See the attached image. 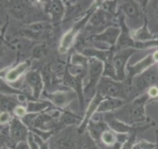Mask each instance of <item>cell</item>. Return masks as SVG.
Instances as JSON below:
<instances>
[{
	"label": "cell",
	"mask_w": 158,
	"mask_h": 149,
	"mask_svg": "<svg viewBox=\"0 0 158 149\" xmlns=\"http://www.w3.org/2000/svg\"><path fill=\"white\" fill-rule=\"evenodd\" d=\"M152 58H153V62L155 63H158V49L155 50L152 53Z\"/></svg>",
	"instance_id": "obj_27"
},
{
	"label": "cell",
	"mask_w": 158,
	"mask_h": 149,
	"mask_svg": "<svg viewBox=\"0 0 158 149\" xmlns=\"http://www.w3.org/2000/svg\"><path fill=\"white\" fill-rule=\"evenodd\" d=\"M107 16H108L107 12H105L102 8H97L89 16L87 27L91 26L93 28H100V30L102 32L106 29V28H104V26L107 23Z\"/></svg>",
	"instance_id": "obj_15"
},
{
	"label": "cell",
	"mask_w": 158,
	"mask_h": 149,
	"mask_svg": "<svg viewBox=\"0 0 158 149\" xmlns=\"http://www.w3.org/2000/svg\"><path fill=\"white\" fill-rule=\"evenodd\" d=\"M150 5H151V7H152L153 15H155L156 20L158 21V1H153V2H151Z\"/></svg>",
	"instance_id": "obj_25"
},
{
	"label": "cell",
	"mask_w": 158,
	"mask_h": 149,
	"mask_svg": "<svg viewBox=\"0 0 158 149\" xmlns=\"http://www.w3.org/2000/svg\"><path fill=\"white\" fill-rule=\"evenodd\" d=\"M15 149H30V147L28 142L25 141V142H19V143L15 144Z\"/></svg>",
	"instance_id": "obj_26"
},
{
	"label": "cell",
	"mask_w": 158,
	"mask_h": 149,
	"mask_svg": "<svg viewBox=\"0 0 158 149\" xmlns=\"http://www.w3.org/2000/svg\"><path fill=\"white\" fill-rule=\"evenodd\" d=\"M45 12L49 13L54 21H60L65 18L66 8L64 7V2L62 1H49L44 2Z\"/></svg>",
	"instance_id": "obj_13"
},
{
	"label": "cell",
	"mask_w": 158,
	"mask_h": 149,
	"mask_svg": "<svg viewBox=\"0 0 158 149\" xmlns=\"http://www.w3.org/2000/svg\"><path fill=\"white\" fill-rule=\"evenodd\" d=\"M121 10L124 13V15L128 18L129 20H133L134 23H139L142 22V19H139L141 16V11L138 7L137 2L134 1H124L121 4Z\"/></svg>",
	"instance_id": "obj_14"
},
{
	"label": "cell",
	"mask_w": 158,
	"mask_h": 149,
	"mask_svg": "<svg viewBox=\"0 0 158 149\" xmlns=\"http://www.w3.org/2000/svg\"><path fill=\"white\" fill-rule=\"evenodd\" d=\"M105 63L95 58H89L87 72L83 80V93L84 98L92 99L97 93V87L100 79L104 77Z\"/></svg>",
	"instance_id": "obj_1"
},
{
	"label": "cell",
	"mask_w": 158,
	"mask_h": 149,
	"mask_svg": "<svg viewBox=\"0 0 158 149\" xmlns=\"http://www.w3.org/2000/svg\"><path fill=\"white\" fill-rule=\"evenodd\" d=\"M29 68V62H21L13 68H7V69L2 70V79L10 85L14 84L22 78V76H26Z\"/></svg>",
	"instance_id": "obj_8"
},
{
	"label": "cell",
	"mask_w": 158,
	"mask_h": 149,
	"mask_svg": "<svg viewBox=\"0 0 158 149\" xmlns=\"http://www.w3.org/2000/svg\"><path fill=\"white\" fill-rule=\"evenodd\" d=\"M97 93L102 98H121L124 97V86L122 82H118L109 77H102L97 87Z\"/></svg>",
	"instance_id": "obj_3"
},
{
	"label": "cell",
	"mask_w": 158,
	"mask_h": 149,
	"mask_svg": "<svg viewBox=\"0 0 158 149\" xmlns=\"http://www.w3.org/2000/svg\"><path fill=\"white\" fill-rule=\"evenodd\" d=\"M134 138L135 136H131L130 135V138H129V140L126 142V143L122 144V147H121V149H133V146H134Z\"/></svg>",
	"instance_id": "obj_24"
},
{
	"label": "cell",
	"mask_w": 158,
	"mask_h": 149,
	"mask_svg": "<svg viewBox=\"0 0 158 149\" xmlns=\"http://www.w3.org/2000/svg\"><path fill=\"white\" fill-rule=\"evenodd\" d=\"M134 48L118 50L112 57V65L115 71V76L118 82H123L127 78V66L130 57L134 55Z\"/></svg>",
	"instance_id": "obj_4"
},
{
	"label": "cell",
	"mask_w": 158,
	"mask_h": 149,
	"mask_svg": "<svg viewBox=\"0 0 158 149\" xmlns=\"http://www.w3.org/2000/svg\"><path fill=\"white\" fill-rule=\"evenodd\" d=\"M124 106V99L121 98H104L100 101L98 109H97V113L99 114H106V113H110L113 111H118V109H122Z\"/></svg>",
	"instance_id": "obj_12"
},
{
	"label": "cell",
	"mask_w": 158,
	"mask_h": 149,
	"mask_svg": "<svg viewBox=\"0 0 158 149\" xmlns=\"http://www.w3.org/2000/svg\"><path fill=\"white\" fill-rule=\"evenodd\" d=\"M130 35L133 37V40L135 42H148V41L155 40V35L152 33H150L149 28L147 27V25L139 27L138 29L131 30L130 32Z\"/></svg>",
	"instance_id": "obj_16"
},
{
	"label": "cell",
	"mask_w": 158,
	"mask_h": 149,
	"mask_svg": "<svg viewBox=\"0 0 158 149\" xmlns=\"http://www.w3.org/2000/svg\"><path fill=\"white\" fill-rule=\"evenodd\" d=\"M13 114H14L15 118L18 119H23L26 115L28 114V109L26 107V105H18L14 109H13Z\"/></svg>",
	"instance_id": "obj_21"
},
{
	"label": "cell",
	"mask_w": 158,
	"mask_h": 149,
	"mask_svg": "<svg viewBox=\"0 0 158 149\" xmlns=\"http://www.w3.org/2000/svg\"><path fill=\"white\" fill-rule=\"evenodd\" d=\"M157 78V72L152 69V66L148 69L147 71H144L142 74L135 76L131 79V86L136 92H142L144 90H148L150 86H152L153 83L156 82Z\"/></svg>",
	"instance_id": "obj_7"
},
{
	"label": "cell",
	"mask_w": 158,
	"mask_h": 149,
	"mask_svg": "<svg viewBox=\"0 0 158 149\" xmlns=\"http://www.w3.org/2000/svg\"><path fill=\"white\" fill-rule=\"evenodd\" d=\"M89 58H87L85 55L81 53H73L70 57V64L74 65V66H80V68H85L87 69Z\"/></svg>",
	"instance_id": "obj_19"
},
{
	"label": "cell",
	"mask_w": 158,
	"mask_h": 149,
	"mask_svg": "<svg viewBox=\"0 0 158 149\" xmlns=\"http://www.w3.org/2000/svg\"><path fill=\"white\" fill-rule=\"evenodd\" d=\"M104 121L105 124L107 125V127L116 134H131L134 130V127L131 125L120 120L118 118H116L115 115L110 114V113L104 114Z\"/></svg>",
	"instance_id": "obj_9"
},
{
	"label": "cell",
	"mask_w": 158,
	"mask_h": 149,
	"mask_svg": "<svg viewBox=\"0 0 158 149\" xmlns=\"http://www.w3.org/2000/svg\"><path fill=\"white\" fill-rule=\"evenodd\" d=\"M14 119L12 114H10L8 111H2L1 114H0V122H1V126H7L12 122V120Z\"/></svg>",
	"instance_id": "obj_22"
},
{
	"label": "cell",
	"mask_w": 158,
	"mask_h": 149,
	"mask_svg": "<svg viewBox=\"0 0 158 149\" xmlns=\"http://www.w3.org/2000/svg\"><path fill=\"white\" fill-rule=\"evenodd\" d=\"M50 105H52L49 100H31V101H27L26 107L28 109V113H35V114H40L43 113L47 109H49Z\"/></svg>",
	"instance_id": "obj_17"
},
{
	"label": "cell",
	"mask_w": 158,
	"mask_h": 149,
	"mask_svg": "<svg viewBox=\"0 0 158 149\" xmlns=\"http://www.w3.org/2000/svg\"><path fill=\"white\" fill-rule=\"evenodd\" d=\"M149 97L148 95H142L138 96L137 98H135L133 100V103L129 105L127 109L124 111V113L121 115V118L123 117L124 119L122 121L126 122V120H128L133 124H136V122H141V121H144L145 119V112H144V106L148 103ZM115 117H120V115L114 114Z\"/></svg>",
	"instance_id": "obj_2"
},
{
	"label": "cell",
	"mask_w": 158,
	"mask_h": 149,
	"mask_svg": "<svg viewBox=\"0 0 158 149\" xmlns=\"http://www.w3.org/2000/svg\"><path fill=\"white\" fill-rule=\"evenodd\" d=\"M25 84L29 87L31 95L34 98H39L42 95V91L44 87V82L42 76L37 71H28L25 76Z\"/></svg>",
	"instance_id": "obj_10"
},
{
	"label": "cell",
	"mask_w": 158,
	"mask_h": 149,
	"mask_svg": "<svg viewBox=\"0 0 158 149\" xmlns=\"http://www.w3.org/2000/svg\"><path fill=\"white\" fill-rule=\"evenodd\" d=\"M147 95H148V97L150 99H156V98H158V86H156V85L150 86L147 90Z\"/></svg>",
	"instance_id": "obj_23"
},
{
	"label": "cell",
	"mask_w": 158,
	"mask_h": 149,
	"mask_svg": "<svg viewBox=\"0 0 158 149\" xmlns=\"http://www.w3.org/2000/svg\"><path fill=\"white\" fill-rule=\"evenodd\" d=\"M89 18H87V19H78V20L76 21L73 27L70 28L68 32H65L64 34H63L62 39H60V42H59L58 48V51L60 54H66L72 48V45L76 43V41L78 39L81 28L85 27L86 22H89Z\"/></svg>",
	"instance_id": "obj_5"
},
{
	"label": "cell",
	"mask_w": 158,
	"mask_h": 149,
	"mask_svg": "<svg viewBox=\"0 0 158 149\" xmlns=\"http://www.w3.org/2000/svg\"><path fill=\"white\" fill-rule=\"evenodd\" d=\"M18 97H10V96H2V101H1V107H2V111H8L10 112V109H13L18 106Z\"/></svg>",
	"instance_id": "obj_20"
},
{
	"label": "cell",
	"mask_w": 158,
	"mask_h": 149,
	"mask_svg": "<svg viewBox=\"0 0 158 149\" xmlns=\"http://www.w3.org/2000/svg\"><path fill=\"white\" fill-rule=\"evenodd\" d=\"M10 136H12V139L15 143L27 141L28 135L30 133L28 130V127L25 125V122L21 119H18V118H14L12 120V122L10 124Z\"/></svg>",
	"instance_id": "obj_11"
},
{
	"label": "cell",
	"mask_w": 158,
	"mask_h": 149,
	"mask_svg": "<svg viewBox=\"0 0 158 149\" xmlns=\"http://www.w3.org/2000/svg\"><path fill=\"white\" fill-rule=\"evenodd\" d=\"M1 149H14V148H12V147H8V146H2V147H1Z\"/></svg>",
	"instance_id": "obj_28"
},
{
	"label": "cell",
	"mask_w": 158,
	"mask_h": 149,
	"mask_svg": "<svg viewBox=\"0 0 158 149\" xmlns=\"http://www.w3.org/2000/svg\"><path fill=\"white\" fill-rule=\"evenodd\" d=\"M44 98L49 100L51 104L57 109H64L69 106L72 101L78 98V93L73 90H66V91H55L50 93H45Z\"/></svg>",
	"instance_id": "obj_6"
},
{
	"label": "cell",
	"mask_w": 158,
	"mask_h": 149,
	"mask_svg": "<svg viewBox=\"0 0 158 149\" xmlns=\"http://www.w3.org/2000/svg\"><path fill=\"white\" fill-rule=\"evenodd\" d=\"M100 142L104 144L105 148L107 147H113L118 143V138H116V133H114L113 130H110L109 128H107L106 130L102 132V134L100 136Z\"/></svg>",
	"instance_id": "obj_18"
},
{
	"label": "cell",
	"mask_w": 158,
	"mask_h": 149,
	"mask_svg": "<svg viewBox=\"0 0 158 149\" xmlns=\"http://www.w3.org/2000/svg\"><path fill=\"white\" fill-rule=\"evenodd\" d=\"M155 37H156V39H157V40H158V34H156V35H155Z\"/></svg>",
	"instance_id": "obj_29"
}]
</instances>
